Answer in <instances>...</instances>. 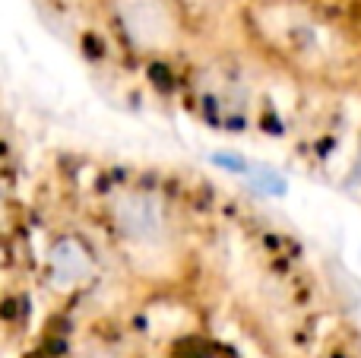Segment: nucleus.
I'll return each mask as SVG.
<instances>
[{
  "instance_id": "1",
  "label": "nucleus",
  "mask_w": 361,
  "mask_h": 358,
  "mask_svg": "<svg viewBox=\"0 0 361 358\" xmlns=\"http://www.w3.org/2000/svg\"><path fill=\"white\" fill-rule=\"evenodd\" d=\"M102 216L108 241L133 279L146 285H175L190 273V232L162 187L146 181L114 184Z\"/></svg>"
},
{
  "instance_id": "2",
  "label": "nucleus",
  "mask_w": 361,
  "mask_h": 358,
  "mask_svg": "<svg viewBox=\"0 0 361 358\" xmlns=\"http://www.w3.org/2000/svg\"><path fill=\"white\" fill-rule=\"evenodd\" d=\"M108 16L124 48L146 61L175 57L187 44V19L178 0H108Z\"/></svg>"
},
{
  "instance_id": "3",
  "label": "nucleus",
  "mask_w": 361,
  "mask_h": 358,
  "mask_svg": "<svg viewBox=\"0 0 361 358\" xmlns=\"http://www.w3.org/2000/svg\"><path fill=\"white\" fill-rule=\"evenodd\" d=\"M89 358H105V355H89Z\"/></svg>"
}]
</instances>
